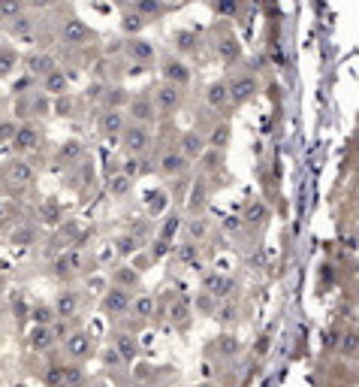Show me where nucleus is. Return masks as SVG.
Segmentation results:
<instances>
[{
  "instance_id": "obj_57",
  "label": "nucleus",
  "mask_w": 359,
  "mask_h": 387,
  "mask_svg": "<svg viewBox=\"0 0 359 387\" xmlns=\"http://www.w3.org/2000/svg\"><path fill=\"white\" fill-rule=\"evenodd\" d=\"M54 109H58L61 115H67V112H70V97H67V94H63V97H58V103H54Z\"/></svg>"
},
{
  "instance_id": "obj_38",
  "label": "nucleus",
  "mask_w": 359,
  "mask_h": 387,
  "mask_svg": "<svg viewBox=\"0 0 359 387\" xmlns=\"http://www.w3.org/2000/svg\"><path fill=\"white\" fill-rule=\"evenodd\" d=\"M19 61H21V54L15 52V46L3 43V49H0V76L10 79L15 73V67H19Z\"/></svg>"
},
{
  "instance_id": "obj_28",
  "label": "nucleus",
  "mask_w": 359,
  "mask_h": 387,
  "mask_svg": "<svg viewBox=\"0 0 359 387\" xmlns=\"http://www.w3.org/2000/svg\"><path fill=\"white\" fill-rule=\"evenodd\" d=\"M145 21L148 19L136 10V6H124V10H121V30L127 37H139V30L145 28Z\"/></svg>"
},
{
  "instance_id": "obj_2",
  "label": "nucleus",
  "mask_w": 359,
  "mask_h": 387,
  "mask_svg": "<svg viewBox=\"0 0 359 387\" xmlns=\"http://www.w3.org/2000/svg\"><path fill=\"white\" fill-rule=\"evenodd\" d=\"M229 85V97H233V106H245L251 103L254 97L260 94V76L254 70H236V73L227 76Z\"/></svg>"
},
{
  "instance_id": "obj_55",
  "label": "nucleus",
  "mask_w": 359,
  "mask_h": 387,
  "mask_svg": "<svg viewBox=\"0 0 359 387\" xmlns=\"http://www.w3.org/2000/svg\"><path fill=\"white\" fill-rule=\"evenodd\" d=\"M12 309H15V318H30V309H28V303H25V297H15V303H12Z\"/></svg>"
},
{
  "instance_id": "obj_21",
  "label": "nucleus",
  "mask_w": 359,
  "mask_h": 387,
  "mask_svg": "<svg viewBox=\"0 0 359 387\" xmlns=\"http://www.w3.org/2000/svg\"><path fill=\"white\" fill-rule=\"evenodd\" d=\"M25 70L30 76H37V79H45L52 73V70H58V58H54L52 52H30L25 54Z\"/></svg>"
},
{
  "instance_id": "obj_31",
  "label": "nucleus",
  "mask_w": 359,
  "mask_h": 387,
  "mask_svg": "<svg viewBox=\"0 0 359 387\" xmlns=\"http://www.w3.org/2000/svg\"><path fill=\"white\" fill-rule=\"evenodd\" d=\"M194 309H196V315H205V318H214L218 315V309H220V299L212 294V290H196L194 294Z\"/></svg>"
},
{
  "instance_id": "obj_6",
  "label": "nucleus",
  "mask_w": 359,
  "mask_h": 387,
  "mask_svg": "<svg viewBox=\"0 0 359 387\" xmlns=\"http://www.w3.org/2000/svg\"><path fill=\"white\" fill-rule=\"evenodd\" d=\"M63 351H67V357L76 363L91 360L94 354H97V339H94L91 330H73V333L67 336V342H63Z\"/></svg>"
},
{
  "instance_id": "obj_56",
  "label": "nucleus",
  "mask_w": 359,
  "mask_h": 387,
  "mask_svg": "<svg viewBox=\"0 0 359 387\" xmlns=\"http://www.w3.org/2000/svg\"><path fill=\"white\" fill-rule=\"evenodd\" d=\"M163 191H151V197H148V209L151 212H157V206H163Z\"/></svg>"
},
{
  "instance_id": "obj_13",
  "label": "nucleus",
  "mask_w": 359,
  "mask_h": 387,
  "mask_svg": "<svg viewBox=\"0 0 359 387\" xmlns=\"http://www.w3.org/2000/svg\"><path fill=\"white\" fill-rule=\"evenodd\" d=\"M58 39L63 46H85L94 39V30L88 28L82 19H63L58 28Z\"/></svg>"
},
{
  "instance_id": "obj_53",
  "label": "nucleus",
  "mask_w": 359,
  "mask_h": 387,
  "mask_svg": "<svg viewBox=\"0 0 359 387\" xmlns=\"http://www.w3.org/2000/svg\"><path fill=\"white\" fill-rule=\"evenodd\" d=\"M214 318H218V321L223 324V327H229V324L236 321V306H229L227 299H223V303H220V309H218V315H214Z\"/></svg>"
},
{
  "instance_id": "obj_44",
  "label": "nucleus",
  "mask_w": 359,
  "mask_h": 387,
  "mask_svg": "<svg viewBox=\"0 0 359 387\" xmlns=\"http://www.w3.org/2000/svg\"><path fill=\"white\" fill-rule=\"evenodd\" d=\"M242 6H245V0H212V10L220 19H236L242 12Z\"/></svg>"
},
{
  "instance_id": "obj_24",
  "label": "nucleus",
  "mask_w": 359,
  "mask_h": 387,
  "mask_svg": "<svg viewBox=\"0 0 359 387\" xmlns=\"http://www.w3.org/2000/svg\"><path fill=\"white\" fill-rule=\"evenodd\" d=\"M157 312H161V303H157L154 294H136L133 297V309H130V318L139 324H145L151 318H157Z\"/></svg>"
},
{
  "instance_id": "obj_60",
  "label": "nucleus",
  "mask_w": 359,
  "mask_h": 387,
  "mask_svg": "<svg viewBox=\"0 0 359 387\" xmlns=\"http://www.w3.org/2000/svg\"><path fill=\"white\" fill-rule=\"evenodd\" d=\"M196 387H218V384H214V381H199Z\"/></svg>"
},
{
  "instance_id": "obj_37",
  "label": "nucleus",
  "mask_w": 359,
  "mask_h": 387,
  "mask_svg": "<svg viewBox=\"0 0 359 387\" xmlns=\"http://www.w3.org/2000/svg\"><path fill=\"white\" fill-rule=\"evenodd\" d=\"M245 224L248 227H260V224H266V218H269V206L263 200H248L245 203Z\"/></svg>"
},
{
  "instance_id": "obj_8",
  "label": "nucleus",
  "mask_w": 359,
  "mask_h": 387,
  "mask_svg": "<svg viewBox=\"0 0 359 387\" xmlns=\"http://www.w3.org/2000/svg\"><path fill=\"white\" fill-rule=\"evenodd\" d=\"M127 118L136 124H154L157 118H161V112H157L154 106V97H151V91H142V94H133L130 103H127Z\"/></svg>"
},
{
  "instance_id": "obj_9",
  "label": "nucleus",
  "mask_w": 359,
  "mask_h": 387,
  "mask_svg": "<svg viewBox=\"0 0 359 387\" xmlns=\"http://www.w3.org/2000/svg\"><path fill=\"white\" fill-rule=\"evenodd\" d=\"M194 315H196V309H194V299L190 297H172V303L166 306V321H170L178 333H187V330L194 327Z\"/></svg>"
},
{
  "instance_id": "obj_1",
  "label": "nucleus",
  "mask_w": 359,
  "mask_h": 387,
  "mask_svg": "<svg viewBox=\"0 0 359 387\" xmlns=\"http://www.w3.org/2000/svg\"><path fill=\"white\" fill-rule=\"evenodd\" d=\"M34 163L25 161V157H15V161H6L3 163V191L6 197H15L19 191H25V188L34 185Z\"/></svg>"
},
{
  "instance_id": "obj_32",
  "label": "nucleus",
  "mask_w": 359,
  "mask_h": 387,
  "mask_svg": "<svg viewBox=\"0 0 359 387\" xmlns=\"http://www.w3.org/2000/svg\"><path fill=\"white\" fill-rule=\"evenodd\" d=\"M6 239H10V246H15V248H28L37 242V227L21 221V224H15V230L6 233Z\"/></svg>"
},
{
  "instance_id": "obj_5",
  "label": "nucleus",
  "mask_w": 359,
  "mask_h": 387,
  "mask_svg": "<svg viewBox=\"0 0 359 387\" xmlns=\"http://www.w3.org/2000/svg\"><path fill=\"white\" fill-rule=\"evenodd\" d=\"M118 142H121V155H136V157H145V155H148V148H151V142H154V137H151V128H148V124H136V121H130Z\"/></svg>"
},
{
  "instance_id": "obj_7",
  "label": "nucleus",
  "mask_w": 359,
  "mask_h": 387,
  "mask_svg": "<svg viewBox=\"0 0 359 387\" xmlns=\"http://www.w3.org/2000/svg\"><path fill=\"white\" fill-rule=\"evenodd\" d=\"M214 54H218V61L223 67H233L242 61V43H238V37L233 34L229 28H220L218 34H214Z\"/></svg>"
},
{
  "instance_id": "obj_46",
  "label": "nucleus",
  "mask_w": 359,
  "mask_h": 387,
  "mask_svg": "<svg viewBox=\"0 0 359 387\" xmlns=\"http://www.w3.org/2000/svg\"><path fill=\"white\" fill-rule=\"evenodd\" d=\"M30 321L34 324H54L58 321V312H54V306H49V303L30 306Z\"/></svg>"
},
{
  "instance_id": "obj_22",
  "label": "nucleus",
  "mask_w": 359,
  "mask_h": 387,
  "mask_svg": "<svg viewBox=\"0 0 359 387\" xmlns=\"http://www.w3.org/2000/svg\"><path fill=\"white\" fill-rule=\"evenodd\" d=\"M54 312H58L61 321H76L79 318V309H82V297L76 294V290H58V297H54Z\"/></svg>"
},
{
  "instance_id": "obj_17",
  "label": "nucleus",
  "mask_w": 359,
  "mask_h": 387,
  "mask_svg": "<svg viewBox=\"0 0 359 387\" xmlns=\"http://www.w3.org/2000/svg\"><path fill=\"white\" fill-rule=\"evenodd\" d=\"M242 348H245L242 339H238L236 333H227V330H223V333L214 336L212 348H205V351H212L218 360H236L238 354H242Z\"/></svg>"
},
{
  "instance_id": "obj_39",
  "label": "nucleus",
  "mask_w": 359,
  "mask_h": 387,
  "mask_svg": "<svg viewBox=\"0 0 359 387\" xmlns=\"http://www.w3.org/2000/svg\"><path fill=\"white\" fill-rule=\"evenodd\" d=\"M190 212H194V215H203L205 212V206H209V203H205V194H209V188H205V179L203 176H196L194 179V188H190Z\"/></svg>"
},
{
  "instance_id": "obj_48",
  "label": "nucleus",
  "mask_w": 359,
  "mask_h": 387,
  "mask_svg": "<svg viewBox=\"0 0 359 387\" xmlns=\"http://www.w3.org/2000/svg\"><path fill=\"white\" fill-rule=\"evenodd\" d=\"M142 246H145V242H142L139 239V236H133V233H124L121 236V239H118V255H121V257H127V255H133V251H139Z\"/></svg>"
},
{
  "instance_id": "obj_52",
  "label": "nucleus",
  "mask_w": 359,
  "mask_h": 387,
  "mask_svg": "<svg viewBox=\"0 0 359 387\" xmlns=\"http://www.w3.org/2000/svg\"><path fill=\"white\" fill-rule=\"evenodd\" d=\"M21 124H15L12 118H3V124H0V133H3V146L10 148L12 146V139H15V133H19Z\"/></svg>"
},
{
  "instance_id": "obj_54",
  "label": "nucleus",
  "mask_w": 359,
  "mask_h": 387,
  "mask_svg": "<svg viewBox=\"0 0 359 387\" xmlns=\"http://www.w3.org/2000/svg\"><path fill=\"white\" fill-rule=\"evenodd\" d=\"M39 218H43V221H49V224H54V221L61 218V209H58V203H54V200L43 203V212H39Z\"/></svg>"
},
{
  "instance_id": "obj_34",
  "label": "nucleus",
  "mask_w": 359,
  "mask_h": 387,
  "mask_svg": "<svg viewBox=\"0 0 359 387\" xmlns=\"http://www.w3.org/2000/svg\"><path fill=\"white\" fill-rule=\"evenodd\" d=\"M130 97H133V94H127V91L121 88V85H109V88L103 91L100 103H103V109H127Z\"/></svg>"
},
{
  "instance_id": "obj_14",
  "label": "nucleus",
  "mask_w": 359,
  "mask_h": 387,
  "mask_svg": "<svg viewBox=\"0 0 359 387\" xmlns=\"http://www.w3.org/2000/svg\"><path fill=\"white\" fill-rule=\"evenodd\" d=\"M85 155H88V148H85L82 139H67V142H61L58 152H54V167L58 170H73V167H79V163L85 161Z\"/></svg>"
},
{
  "instance_id": "obj_40",
  "label": "nucleus",
  "mask_w": 359,
  "mask_h": 387,
  "mask_svg": "<svg viewBox=\"0 0 359 387\" xmlns=\"http://www.w3.org/2000/svg\"><path fill=\"white\" fill-rule=\"evenodd\" d=\"M133 6H136L148 21H154V19H161V15L170 12V3H166V0H136Z\"/></svg>"
},
{
  "instance_id": "obj_18",
  "label": "nucleus",
  "mask_w": 359,
  "mask_h": 387,
  "mask_svg": "<svg viewBox=\"0 0 359 387\" xmlns=\"http://www.w3.org/2000/svg\"><path fill=\"white\" fill-rule=\"evenodd\" d=\"M39 139H43V130H39L34 121H21V128L15 133L10 148H15V155H30L34 148H39Z\"/></svg>"
},
{
  "instance_id": "obj_26",
  "label": "nucleus",
  "mask_w": 359,
  "mask_h": 387,
  "mask_svg": "<svg viewBox=\"0 0 359 387\" xmlns=\"http://www.w3.org/2000/svg\"><path fill=\"white\" fill-rule=\"evenodd\" d=\"M209 233H212V221H209L205 212H203V215H194V218L185 221V236H187L190 242H196V246L209 239Z\"/></svg>"
},
{
  "instance_id": "obj_41",
  "label": "nucleus",
  "mask_w": 359,
  "mask_h": 387,
  "mask_svg": "<svg viewBox=\"0 0 359 387\" xmlns=\"http://www.w3.org/2000/svg\"><path fill=\"white\" fill-rule=\"evenodd\" d=\"M112 284L127 288V290H136L139 288V272L133 270V266H118V270L112 272Z\"/></svg>"
},
{
  "instance_id": "obj_58",
  "label": "nucleus",
  "mask_w": 359,
  "mask_h": 387,
  "mask_svg": "<svg viewBox=\"0 0 359 387\" xmlns=\"http://www.w3.org/2000/svg\"><path fill=\"white\" fill-rule=\"evenodd\" d=\"M170 6H181V3H190V0H166Z\"/></svg>"
},
{
  "instance_id": "obj_51",
  "label": "nucleus",
  "mask_w": 359,
  "mask_h": 387,
  "mask_svg": "<svg viewBox=\"0 0 359 387\" xmlns=\"http://www.w3.org/2000/svg\"><path fill=\"white\" fill-rule=\"evenodd\" d=\"M172 251V242L170 239H163V236H157L154 242H151V248H148V260H161L166 257Z\"/></svg>"
},
{
  "instance_id": "obj_29",
  "label": "nucleus",
  "mask_w": 359,
  "mask_h": 387,
  "mask_svg": "<svg viewBox=\"0 0 359 387\" xmlns=\"http://www.w3.org/2000/svg\"><path fill=\"white\" fill-rule=\"evenodd\" d=\"M209 148H218V152H227L229 146V137H233V128H229V121H214V128H209Z\"/></svg>"
},
{
  "instance_id": "obj_19",
  "label": "nucleus",
  "mask_w": 359,
  "mask_h": 387,
  "mask_svg": "<svg viewBox=\"0 0 359 387\" xmlns=\"http://www.w3.org/2000/svg\"><path fill=\"white\" fill-rule=\"evenodd\" d=\"M178 148L185 152L187 161H199V157L205 155V148H209V137H205L203 130L190 128V130H185V133L178 137Z\"/></svg>"
},
{
  "instance_id": "obj_15",
  "label": "nucleus",
  "mask_w": 359,
  "mask_h": 387,
  "mask_svg": "<svg viewBox=\"0 0 359 387\" xmlns=\"http://www.w3.org/2000/svg\"><path fill=\"white\" fill-rule=\"evenodd\" d=\"M203 100H205V106L212 109V112H227L229 106H233V97H229V85H227V79H214V82L205 85V91H203Z\"/></svg>"
},
{
  "instance_id": "obj_42",
  "label": "nucleus",
  "mask_w": 359,
  "mask_h": 387,
  "mask_svg": "<svg viewBox=\"0 0 359 387\" xmlns=\"http://www.w3.org/2000/svg\"><path fill=\"white\" fill-rule=\"evenodd\" d=\"M30 0H0V15H3V21L10 25V21L21 19V15L28 12Z\"/></svg>"
},
{
  "instance_id": "obj_49",
  "label": "nucleus",
  "mask_w": 359,
  "mask_h": 387,
  "mask_svg": "<svg viewBox=\"0 0 359 387\" xmlns=\"http://www.w3.org/2000/svg\"><path fill=\"white\" fill-rule=\"evenodd\" d=\"M178 227H181V215H178V209H172L170 215H166V221H163V227H161V236L163 239H175V233H178Z\"/></svg>"
},
{
  "instance_id": "obj_47",
  "label": "nucleus",
  "mask_w": 359,
  "mask_h": 387,
  "mask_svg": "<svg viewBox=\"0 0 359 387\" xmlns=\"http://www.w3.org/2000/svg\"><path fill=\"white\" fill-rule=\"evenodd\" d=\"M175 46H178V52H196L199 49V37L194 34V30H178L175 34Z\"/></svg>"
},
{
  "instance_id": "obj_45",
  "label": "nucleus",
  "mask_w": 359,
  "mask_h": 387,
  "mask_svg": "<svg viewBox=\"0 0 359 387\" xmlns=\"http://www.w3.org/2000/svg\"><path fill=\"white\" fill-rule=\"evenodd\" d=\"M85 381H88V375H85V369H82V363H67L63 366V384L67 387H85Z\"/></svg>"
},
{
  "instance_id": "obj_27",
  "label": "nucleus",
  "mask_w": 359,
  "mask_h": 387,
  "mask_svg": "<svg viewBox=\"0 0 359 387\" xmlns=\"http://www.w3.org/2000/svg\"><path fill=\"white\" fill-rule=\"evenodd\" d=\"M39 88H43L45 94H52V97H63L67 88H70V76L58 67V70H52L45 79H39Z\"/></svg>"
},
{
  "instance_id": "obj_25",
  "label": "nucleus",
  "mask_w": 359,
  "mask_h": 387,
  "mask_svg": "<svg viewBox=\"0 0 359 387\" xmlns=\"http://www.w3.org/2000/svg\"><path fill=\"white\" fill-rule=\"evenodd\" d=\"M133 188H136V179H130L127 172H121V170H112L109 172V194H112V200H127V197L133 194Z\"/></svg>"
},
{
  "instance_id": "obj_4",
  "label": "nucleus",
  "mask_w": 359,
  "mask_h": 387,
  "mask_svg": "<svg viewBox=\"0 0 359 387\" xmlns=\"http://www.w3.org/2000/svg\"><path fill=\"white\" fill-rule=\"evenodd\" d=\"M151 97H154V106L161 118H170L175 115L181 106H185V97H187V88H181V85H172V82H157L154 91H151Z\"/></svg>"
},
{
  "instance_id": "obj_10",
  "label": "nucleus",
  "mask_w": 359,
  "mask_h": 387,
  "mask_svg": "<svg viewBox=\"0 0 359 387\" xmlns=\"http://www.w3.org/2000/svg\"><path fill=\"white\" fill-rule=\"evenodd\" d=\"M127 124H130L127 109H100L97 112V130H100V137H106V139H121Z\"/></svg>"
},
{
  "instance_id": "obj_3",
  "label": "nucleus",
  "mask_w": 359,
  "mask_h": 387,
  "mask_svg": "<svg viewBox=\"0 0 359 387\" xmlns=\"http://www.w3.org/2000/svg\"><path fill=\"white\" fill-rule=\"evenodd\" d=\"M133 309V290L118 288V284H109L106 294L100 299V312L106 315L109 321H124Z\"/></svg>"
},
{
  "instance_id": "obj_16",
  "label": "nucleus",
  "mask_w": 359,
  "mask_h": 387,
  "mask_svg": "<svg viewBox=\"0 0 359 387\" xmlns=\"http://www.w3.org/2000/svg\"><path fill=\"white\" fill-rule=\"evenodd\" d=\"M124 54H127V61H136V64H154L157 61V46L154 43H148V39H142V37H127L124 39Z\"/></svg>"
},
{
  "instance_id": "obj_35",
  "label": "nucleus",
  "mask_w": 359,
  "mask_h": 387,
  "mask_svg": "<svg viewBox=\"0 0 359 387\" xmlns=\"http://www.w3.org/2000/svg\"><path fill=\"white\" fill-rule=\"evenodd\" d=\"M196 257H199V246L196 242H178V246L172 248V260L175 266H196Z\"/></svg>"
},
{
  "instance_id": "obj_61",
  "label": "nucleus",
  "mask_w": 359,
  "mask_h": 387,
  "mask_svg": "<svg viewBox=\"0 0 359 387\" xmlns=\"http://www.w3.org/2000/svg\"><path fill=\"white\" fill-rule=\"evenodd\" d=\"M353 236H356V242H359V224H356V233Z\"/></svg>"
},
{
  "instance_id": "obj_23",
  "label": "nucleus",
  "mask_w": 359,
  "mask_h": 387,
  "mask_svg": "<svg viewBox=\"0 0 359 387\" xmlns=\"http://www.w3.org/2000/svg\"><path fill=\"white\" fill-rule=\"evenodd\" d=\"M203 288H205V290H212V294L223 303V299H229V297H233V290H236V279H233V275H223V272L214 270V272H205V275H203Z\"/></svg>"
},
{
  "instance_id": "obj_20",
  "label": "nucleus",
  "mask_w": 359,
  "mask_h": 387,
  "mask_svg": "<svg viewBox=\"0 0 359 387\" xmlns=\"http://www.w3.org/2000/svg\"><path fill=\"white\" fill-rule=\"evenodd\" d=\"M28 345H30V351H37V354H49L54 345H58L54 327L52 324H34L28 333Z\"/></svg>"
},
{
  "instance_id": "obj_11",
  "label": "nucleus",
  "mask_w": 359,
  "mask_h": 387,
  "mask_svg": "<svg viewBox=\"0 0 359 387\" xmlns=\"http://www.w3.org/2000/svg\"><path fill=\"white\" fill-rule=\"evenodd\" d=\"M185 172H190V161L185 157V152H181L178 146H175V148H163V155L157 157V176L178 179V176H185Z\"/></svg>"
},
{
  "instance_id": "obj_50",
  "label": "nucleus",
  "mask_w": 359,
  "mask_h": 387,
  "mask_svg": "<svg viewBox=\"0 0 359 387\" xmlns=\"http://www.w3.org/2000/svg\"><path fill=\"white\" fill-rule=\"evenodd\" d=\"M341 336H345V330H338V327H329V330H326V333H323V351H326V354H329V351L338 354Z\"/></svg>"
},
{
  "instance_id": "obj_59",
  "label": "nucleus",
  "mask_w": 359,
  "mask_h": 387,
  "mask_svg": "<svg viewBox=\"0 0 359 387\" xmlns=\"http://www.w3.org/2000/svg\"><path fill=\"white\" fill-rule=\"evenodd\" d=\"M353 279L359 281V260H356V264H353Z\"/></svg>"
},
{
  "instance_id": "obj_30",
  "label": "nucleus",
  "mask_w": 359,
  "mask_h": 387,
  "mask_svg": "<svg viewBox=\"0 0 359 387\" xmlns=\"http://www.w3.org/2000/svg\"><path fill=\"white\" fill-rule=\"evenodd\" d=\"M112 345L121 351V357L127 363H133V360L139 357V342H136V336H133V333H124V330H121V333L112 336Z\"/></svg>"
},
{
  "instance_id": "obj_33",
  "label": "nucleus",
  "mask_w": 359,
  "mask_h": 387,
  "mask_svg": "<svg viewBox=\"0 0 359 387\" xmlns=\"http://www.w3.org/2000/svg\"><path fill=\"white\" fill-rule=\"evenodd\" d=\"M63 366L67 363L61 360H49L43 369H39V381H43V387H67L63 384Z\"/></svg>"
},
{
  "instance_id": "obj_12",
  "label": "nucleus",
  "mask_w": 359,
  "mask_h": 387,
  "mask_svg": "<svg viewBox=\"0 0 359 387\" xmlns=\"http://www.w3.org/2000/svg\"><path fill=\"white\" fill-rule=\"evenodd\" d=\"M161 79L163 82H172V85H181V88H187L190 79H194V70L185 58H178V54H166L161 61Z\"/></svg>"
},
{
  "instance_id": "obj_36",
  "label": "nucleus",
  "mask_w": 359,
  "mask_h": 387,
  "mask_svg": "<svg viewBox=\"0 0 359 387\" xmlns=\"http://www.w3.org/2000/svg\"><path fill=\"white\" fill-rule=\"evenodd\" d=\"M6 34L15 37V39H30L37 34V19L34 15H21V19H15L6 25Z\"/></svg>"
},
{
  "instance_id": "obj_43",
  "label": "nucleus",
  "mask_w": 359,
  "mask_h": 387,
  "mask_svg": "<svg viewBox=\"0 0 359 387\" xmlns=\"http://www.w3.org/2000/svg\"><path fill=\"white\" fill-rule=\"evenodd\" d=\"M338 354L345 360H353V357H359V330L353 327V330H345V336H341V348H338Z\"/></svg>"
}]
</instances>
